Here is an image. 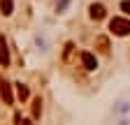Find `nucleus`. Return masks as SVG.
Masks as SVG:
<instances>
[{
  "label": "nucleus",
  "mask_w": 130,
  "mask_h": 125,
  "mask_svg": "<svg viewBox=\"0 0 130 125\" xmlns=\"http://www.w3.org/2000/svg\"><path fill=\"white\" fill-rule=\"evenodd\" d=\"M109 30L114 35H119V37H125L130 35V19H123V16H114L109 21Z\"/></svg>",
  "instance_id": "obj_1"
},
{
  "label": "nucleus",
  "mask_w": 130,
  "mask_h": 125,
  "mask_svg": "<svg viewBox=\"0 0 130 125\" xmlns=\"http://www.w3.org/2000/svg\"><path fill=\"white\" fill-rule=\"evenodd\" d=\"M0 65L3 67L9 65V51H7V42H5L3 35H0Z\"/></svg>",
  "instance_id": "obj_2"
},
{
  "label": "nucleus",
  "mask_w": 130,
  "mask_h": 125,
  "mask_svg": "<svg viewBox=\"0 0 130 125\" xmlns=\"http://www.w3.org/2000/svg\"><path fill=\"white\" fill-rule=\"evenodd\" d=\"M81 65H84L86 70H95V67H98V60H95V56H93V53L84 51V53H81Z\"/></svg>",
  "instance_id": "obj_3"
},
{
  "label": "nucleus",
  "mask_w": 130,
  "mask_h": 125,
  "mask_svg": "<svg viewBox=\"0 0 130 125\" xmlns=\"http://www.w3.org/2000/svg\"><path fill=\"white\" fill-rule=\"evenodd\" d=\"M88 12H91V19H95V21L105 19V7H102L100 3H93V5L88 7Z\"/></svg>",
  "instance_id": "obj_4"
},
{
  "label": "nucleus",
  "mask_w": 130,
  "mask_h": 125,
  "mask_svg": "<svg viewBox=\"0 0 130 125\" xmlns=\"http://www.w3.org/2000/svg\"><path fill=\"white\" fill-rule=\"evenodd\" d=\"M0 95H3L5 104H12V90H9V84L5 79H0Z\"/></svg>",
  "instance_id": "obj_5"
},
{
  "label": "nucleus",
  "mask_w": 130,
  "mask_h": 125,
  "mask_svg": "<svg viewBox=\"0 0 130 125\" xmlns=\"http://www.w3.org/2000/svg\"><path fill=\"white\" fill-rule=\"evenodd\" d=\"M12 9H14L12 0H0V12H3L5 16H9V14H12Z\"/></svg>",
  "instance_id": "obj_6"
},
{
  "label": "nucleus",
  "mask_w": 130,
  "mask_h": 125,
  "mask_svg": "<svg viewBox=\"0 0 130 125\" xmlns=\"http://www.w3.org/2000/svg\"><path fill=\"white\" fill-rule=\"evenodd\" d=\"M98 46H100L102 53H107V51H109V42H107V37H98Z\"/></svg>",
  "instance_id": "obj_7"
},
{
  "label": "nucleus",
  "mask_w": 130,
  "mask_h": 125,
  "mask_svg": "<svg viewBox=\"0 0 130 125\" xmlns=\"http://www.w3.org/2000/svg\"><path fill=\"white\" fill-rule=\"evenodd\" d=\"M16 93H19V97H21V100H26V97H28V88H26L23 84L16 86Z\"/></svg>",
  "instance_id": "obj_8"
},
{
  "label": "nucleus",
  "mask_w": 130,
  "mask_h": 125,
  "mask_svg": "<svg viewBox=\"0 0 130 125\" xmlns=\"http://www.w3.org/2000/svg\"><path fill=\"white\" fill-rule=\"evenodd\" d=\"M42 102L40 100H35V107H32V114H35V116H40V111H42V107H40Z\"/></svg>",
  "instance_id": "obj_9"
},
{
  "label": "nucleus",
  "mask_w": 130,
  "mask_h": 125,
  "mask_svg": "<svg viewBox=\"0 0 130 125\" xmlns=\"http://www.w3.org/2000/svg\"><path fill=\"white\" fill-rule=\"evenodd\" d=\"M121 9H123L125 14H130V0H123V3H121Z\"/></svg>",
  "instance_id": "obj_10"
},
{
  "label": "nucleus",
  "mask_w": 130,
  "mask_h": 125,
  "mask_svg": "<svg viewBox=\"0 0 130 125\" xmlns=\"http://www.w3.org/2000/svg\"><path fill=\"white\" fill-rule=\"evenodd\" d=\"M23 125H30V123H23Z\"/></svg>",
  "instance_id": "obj_11"
}]
</instances>
